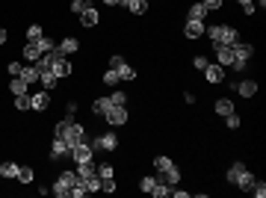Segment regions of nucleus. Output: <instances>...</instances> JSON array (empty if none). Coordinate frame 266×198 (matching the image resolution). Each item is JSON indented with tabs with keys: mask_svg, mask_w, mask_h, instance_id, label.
Returning a JSON list of instances; mask_svg holds the SVG:
<instances>
[{
	"mask_svg": "<svg viewBox=\"0 0 266 198\" xmlns=\"http://www.w3.org/2000/svg\"><path fill=\"white\" fill-rule=\"evenodd\" d=\"M51 192H53L56 198H68V195H71V186H68L65 180H59V178H56V180L51 183Z\"/></svg>",
	"mask_w": 266,
	"mask_h": 198,
	"instance_id": "obj_26",
	"label": "nucleus"
},
{
	"mask_svg": "<svg viewBox=\"0 0 266 198\" xmlns=\"http://www.w3.org/2000/svg\"><path fill=\"white\" fill-rule=\"evenodd\" d=\"M56 51H59L62 56H71V54L80 51V42H77L74 36H65V38H59V42H56Z\"/></svg>",
	"mask_w": 266,
	"mask_h": 198,
	"instance_id": "obj_9",
	"label": "nucleus"
},
{
	"mask_svg": "<svg viewBox=\"0 0 266 198\" xmlns=\"http://www.w3.org/2000/svg\"><path fill=\"white\" fill-rule=\"evenodd\" d=\"M237 3L243 6V12H246V15H254V9H257V6H254V0H237Z\"/></svg>",
	"mask_w": 266,
	"mask_h": 198,
	"instance_id": "obj_48",
	"label": "nucleus"
},
{
	"mask_svg": "<svg viewBox=\"0 0 266 198\" xmlns=\"http://www.w3.org/2000/svg\"><path fill=\"white\" fill-rule=\"evenodd\" d=\"M83 195H86V183H83V180H77V183L71 186V198H83Z\"/></svg>",
	"mask_w": 266,
	"mask_h": 198,
	"instance_id": "obj_41",
	"label": "nucleus"
},
{
	"mask_svg": "<svg viewBox=\"0 0 266 198\" xmlns=\"http://www.w3.org/2000/svg\"><path fill=\"white\" fill-rule=\"evenodd\" d=\"M86 6H89V0H71V12H74V15H80Z\"/></svg>",
	"mask_w": 266,
	"mask_h": 198,
	"instance_id": "obj_46",
	"label": "nucleus"
},
{
	"mask_svg": "<svg viewBox=\"0 0 266 198\" xmlns=\"http://www.w3.org/2000/svg\"><path fill=\"white\" fill-rule=\"evenodd\" d=\"M35 45H39V51H42V54H48V51H53V48H56V42H53V38H51L48 33H45V36H42Z\"/></svg>",
	"mask_w": 266,
	"mask_h": 198,
	"instance_id": "obj_34",
	"label": "nucleus"
},
{
	"mask_svg": "<svg viewBox=\"0 0 266 198\" xmlns=\"http://www.w3.org/2000/svg\"><path fill=\"white\" fill-rule=\"evenodd\" d=\"M251 195H254V198H263V195H266V183H263V180H254Z\"/></svg>",
	"mask_w": 266,
	"mask_h": 198,
	"instance_id": "obj_45",
	"label": "nucleus"
},
{
	"mask_svg": "<svg viewBox=\"0 0 266 198\" xmlns=\"http://www.w3.org/2000/svg\"><path fill=\"white\" fill-rule=\"evenodd\" d=\"M51 71H53L56 77H71V71H74V68H71V59L59 54V56H56V62L51 65Z\"/></svg>",
	"mask_w": 266,
	"mask_h": 198,
	"instance_id": "obj_14",
	"label": "nucleus"
},
{
	"mask_svg": "<svg viewBox=\"0 0 266 198\" xmlns=\"http://www.w3.org/2000/svg\"><path fill=\"white\" fill-rule=\"evenodd\" d=\"M33 180H35L33 166H21V169H18V183H33Z\"/></svg>",
	"mask_w": 266,
	"mask_h": 198,
	"instance_id": "obj_30",
	"label": "nucleus"
},
{
	"mask_svg": "<svg viewBox=\"0 0 266 198\" xmlns=\"http://www.w3.org/2000/svg\"><path fill=\"white\" fill-rule=\"evenodd\" d=\"M74 112H77V101H68V104H65V115L71 118Z\"/></svg>",
	"mask_w": 266,
	"mask_h": 198,
	"instance_id": "obj_50",
	"label": "nucleus"
},
{
	"mask_svg": "<svg viewBox=\"0 0 266 198\" xmlns=\"http://www.w3.org/2000/svg\"><path fill=\"white\" fill-rule=\"evenodd\" d=\"M18 169L21 166L12 163V160L9 163H0V178H3V180H18Z\"/></svg>",
	"mask_w": 266,
	"mask_h": 198,
	"instance_id": "obj_21",
	"label": "nucleus"
},
{
	"mask_svg": "<svg viewBox=\"0 0 266 198\" xmlns=\"http://www.w3.org/2000/svg\"><path fill=\"white\" fill-rule=\"evenodd\" d=\"M21 51H24V56H27L30 62H35V59L42 56V51H39V45H35V42H24V48H21Z\"/></svg>",
	"mask_w": 266,
	"mask_h": 198,
	"instance_id": "obj_27",
	"label": "nucleus"
},
{
	"mask_svg": "<svg viewBox=\"0 0 266 198\" xmlns=\"http://www.w3.org/2000/svg\"><path fill=\"white\" fill-rule=\"evenodd\" d=\"M234 92H240L243 98H254L257 95V80H240V83H234Z\"/></svg>",
	"mask_w": 266,
	"mask_h": 198,
	"instance_id": "obj_16",
	"label": "nucleus"
},
{
	"mask_svg": "<svg viewBox=\"0 0 266 198\" xmlns=\"http://www.w3.org/2000/svg\"><path fill=\"white\" fill-rule=\"evenodd\" d=\"M116 71H119V77H122V80H127V83H130V80H136V68H130L127 62H122Z\"/></svg>",
	"mask_w": 266,
	"mask_h": 198,
	"instance_id": "obj_31",
	"label": "nucleus"
},
{
	"mask_svg": "<svg viewBox=\"0 0 266 198\" xmlns=\"http://www.w3.org/2000/svg\"><path fill=\"white\" fill-rule=\"evenodd\" d=\"M148 195H154V198H169V195H172V186H169V183H160V180H157V186L151 189Z\"/></svg>",
	"mask_w": 266,
	"mask_h": 198,
	"instance_id": "obj_32",
	"label": "nucleus"
},
{
	"mask_svg": "<svg viewBox=\"0 0 266 198\" xmlns=\"http://www.w3.org/2000/svg\"><path fill=\"white\" fill-rule=\"evenodd\" d=\"M39 68H35V62H30V65H24V71H21V80H27V83H39Z\"/></svg>",
	"mask_w": 266,
	"mask_h": 198,
	"instance_id": "obj_23",
	"label": "nucleus"
},
{
	"mask_svg": "<svg viewBox=\"0 0 266 198\" xmlns=\"http://www.w3.org/2000/svg\"><path fill=\"white\" fill-rule=\"evenodd\" d=\"M109 101L116 104V107H127V92H119V89H112V92H109Z\"/></svg>",
	"mask_w": 266,
	"mask_h": 198,
	"instance_id": "obj_35",
	"label": "nucleus"
},
{
	"mask_svg": "<svg viewBox=\"0 0 266 198\" xmlns=\"http://www.w3.org/2000/svg\"><path fill=\"white\" fill-rule=\"evenodd\" d=\"M222 3H225V0H222Z\"/></svg>",
	"mask_w": 266,
	"mask_h": 198,
	"instance_id": "obj_55",
	"label": "nucleus"
},
{
	"mask_svg": "<svg viewBox=\"0 0 266 198\" xmlns=\"http://www.w3.org/2000/svg\"><path fill=\"white\" fill-rule=\"evenodd\" d=\"M42 36H45V27L42 24H30L27 27V42H39Z\"/></svg>",
	"mask_w": 266,
	"mask_h": 198,
	"instance_id": "obj_29",
	"label": "nucleus"
},
{
	"mask_svg": "<svg viewBox=\"0 0 266 198\" xmlns=\"http://www.w3.org/2000/svg\"><path fill=\"white\" fill-rule=\"evenodd\" d=\"M157 180H160V183H169V186H177V183H180V169H177V166L172 163L169 169L157 172Z\"/></svg>",
	"mask_w": 266,
	"mask_h": 198,
	"instance_id": "obj_8",
	"label": "nucleus"
},
{
	"mask_svg": "<svg viewBox=\"0 0 266 198\" xmlns=\"http://www.w3.org/2000/svg\"><path fill=\"white\" fill-rule=\"evenodd\" d=\"M119 186H116V180L112 178H101V192H116Z\"/></svg>",
	"mask_w": 266,
	"mask_h": 198,
	"instance_id": "obj_43",
	"label": "nucleus"
},
{
	"mask_svg": "<svg viewBox=\"0 0 266 198\" xmlns=\"http://www.w3.org/2000/svg\"><path fill=\"white\" fill-rule=\"evenodd\" d=\"M186 18H189V21H207V6L201 3V0H198V3H189Z\"/></svg>",
	"mask_w": 266,
	"mask_h": 198,
	"instance_id": "obj_18",
	"label": "nucleus"
},
{
	"mask_svg": "<svg viewBox=\"0 0 266 198\" xmlns=\"http://www.w3.org/2000/svg\"><path fill=\"white\" fill-rule=\"evenodd\" d=\"M154 186H157V178H151V175H142V178H139V189H142V192H151Z\"/></svg>",
	"mask_w": 266,
	"mask_h": 198,
	"instance_id": "obj_37",
	"label": "nucleus"
},
{
	"mask_svg": "<svg viewBox=\"0 0 266 198\" xmlns=\"http://www.w3.org/2000/svg\"><path fill=\"white\" fill-rule=\"evenodd\" d=\"M213 48H216V62H219L222 68H231V62H234L231 45H213Z\"/></svg>",
	"mask_w": 266,
	"mask_h": 198,
	"instance_id": "obj_11",
	"label": "nucleus"
},
{
	"mask_svg": "<svg viewBox=\"0 0 266 198\" xmlns=\"http://www.w3.org/2000/svg\"><path fill=\"white\" fill-rule=\"evenodd\" d=\"M51 160L53 163H62V160H71V148H68V142L62 139V136H53L51 139Z\"/></svg>",
	"mask_w": 266,
	"mask_h": 198,
	"instance_id": "obj_5",
	"label": "nucleus"
},
{
	"mask_svg": "<svg viewBox=\"0 0 266 198\" xmlns=\"http://www.w3.org/2000/svg\"><path fill=\"white\" fill-rule=\"evenodd\" d=\"M9 92H12V95H27V92H30V83L21 80V77H12V80H9Z\"/></svg>",
	"mask_w": 266,
	"mask_h": 198,
	"instance_id": "obj_24",
	"label": "nucleus"
},
{
	"mask_svg": "<svg viewBox=\"0 0 266 198\" xmlns=\"http://www.w3.org/2000/svg\"><path fill=\"white\" fill-rule=\"evenodd\" d=\"M122 62H124V56H119V54H116V56H109V68H119Z\"/></svg>",
	"mask_w": 266,
	"mask_h": 198,
	"instance_id": "obj_52",
	"label": "nucleus"
},
{
	"mask_svg": "<svg viewBox=\"0 0 266 198\" xmlns=\"http://www.w3.org/2000/svg\"><path fill=\"white\" fill-rule=\"evenodd\" d=\"M201 3L207 6V12H216V9H222V0H201Z\"/></svg>",
	"mask_w": 266,
	"mask_h": 198,
	"instance_id": "obj_49",
	"label": "nucleus"
},
{
	"mask_svg": "<svg viewBox=\"0 0 266 198\" xmlns=\"http://www.w3.org/2000/svg\"><path fill=\"white\" fill-rule=\"evenodd\" d=\"M6 42H9V30H6V27H0V48H3Z\"/></svg>",
	"mask_w": 266,
	"mask_h": 198,
	"instance_id": "obj_51",
	"label": "nucleus"
},
{
	"mask_svg": "<svg viewBox=\"0 0 266 198\" xmlns=\"http://www.w3.org/2000/svg\"><path fill=\"white\" fill-rule=\"evenodd\" d=\"M89 160H95V151H92V145H89V136H86L83 142L71 145V163L77 166V163H89Z\"/></svg>",
	"mask_w": 266,
	"mask_h": 198,
	"instance_id": "obj_3",
	"label": "nucleus"
},
{
	"mask_svg": "<svg viewBox=\"0 0 266 198\" xmlns=\"http://www.w3.org/2000/svg\"><path fill=\"white\" fill-rule=\"evenodd\" d=\"M213 109H216V115H222V118H225V115H231V112H237L231 98H219V101L213 104Z\"/></svg>",
	"mask_w": 266,
	"mask_h": 198,
	"instance_id": "obj_20",
	"label": "nucleus"
},
{
	"mask_svg": "<svg viewBox=\"0 0 266 198\" xmlns=\"http://www.w3.org/2000/svg\"><path fill=\"white\" fill-rule=\"evenodd\" d=\"M254 180H257V178H254L251 172H246V175H243V178H240V180H237L234 186H237V189H243V192H251V186H254Z\"/></svg>",
	"mask_w": 266,
	"mask_h": 198,
	"instance_id": "obj_28",
	"label": "nucleus"
},
{
	"mask_svg": "<svg viewBox=\"0 0 266 198\" xmlns=\"http://www.w3.org/2000/svg\"><path fill=\"white\" fill-rule=\"evenodd\" d=\"M53 136H62L68 142V148H71V145H77V142L86 139V127L77 125V122H71V118H62V122H56V127H53Z\"/></svg>",
	"mask_w": 266,
	"mask_h": 198,
	"instance_id": "obj_2",
	"label": "nucleus"
},
{
	"mask_svg": "<svg viewBox=\"0 0 266 198\" xmlns=\"http://www.w3.org/2000/svg\"><path fill=\"white\" fill-rule=\"evenodd\" d=\"M127 9H130L133 15H145V12H148V0H130Z\"/></svg>",
	"mask_w": 266,
	"mask_h": 198,
	"instance_id": "obj_33",
	"label": "nucleus"
},
{
	"mask_svg": "<svg viewBox=\"0 0 266 198\" xmlns=\"http://www.w3.org/2000/svg\"><path fill=\"white\" fill-rule=\"evenodd\" d=\"M109 107H112L109 95H101V98H95V101H92V112H95V115H104Z\"/></svg>",
	"mask_w": 266,
	"mask_h": 198,
	"instance_id": "obj_22",
	"label": "nucleus"
},
{
	"mask_svg": "<svg viewBox=\"0 0 266 198\" xmlns=\"http://www.w3.org/2000/svg\"><path fill=\"white\" fill-rule=\"evenodd\" d=\"M51 107V95L42 89V92H35V95H30V109H35V112H45Z\"/></svg>",
	"mask_w": 266,
	"mask_h": 198,
	"instance_id": "obj_12",
	"label": "nucleus"
},
{
	"mask_svg": "<svg viewBox=\"0 0 266 198\" xmlns=\"http://www.w3.org/2000/svg\"><path fill=\"white\" fill-rule=\"evenodd\" d=\"M169 166H172V157H166V154H157V157H154V169H157V172H163V169H169Z\"/></svg>",
	"mask_w": 266,
	"mask_h": 198,
	"instance_id": "obj_38",
	"label": "nucleus"
},
{
	"mask_svg": "<svg viewBox=\"0 0 266 198\" xmlns=\"http://www.w3.org/2000/svg\"><path fill=\"white\" fill-rule=\"evenodd\" d=\"M39 83H42V89H45V92H53V89H56V83H59V77L48 68V71H42V74H39Z\"/></svg>",
	"mask_w": 266,
	"mask_h": 198,
	"instance_id": "obj_19",
	"label": "nucleus"
},
{
	"mask_svg": "<svg viewBox=\"0 0 266 198\" xmlns=\"http://www.w3.org/2000/svg\"><path fill=\"white\" fill-rule=\"evenodd\" d=\"M83 183H86V192H101V178H98V175H92V178H86Z\"/></svg>",
	"mask_w": 266,
	"mask_h": 198,
	"instance_id": "obj_39",
	"label": "nucleus"
},
{
	"mask_svg": "<svg viewBox=\"0 0 266 198\" xmlns=\"http://www.w3.org/2000/svg\"><path fill=\"white\" fill-rule=\"evenodd\" d=\"M15 109H21V112L30 109V92L27 95H15Z\"/></svg>",
	"mask_w": 266,
	"mask_h": 198,
	"instance_id": "obj_40",
	"label": "nucleus"
},
{
	"mask_svg": "<svg viewBox=\"0 0 266 198\" xmlns=\"http://www.w3.org/2000/svg\"><path fill=\"white\" fill-rule=\"evenodd\" d=\"M207 65H210V59H207V56H204V54H198V56H195V59H193V68H198V71H204V68H207Z\"/></svg>",
	"mask_w": 266,
	"mask_h": 198,
	"instance_id": "obj_44",
	"label": "nucleus"
},
{
	"mask_svg": "<svg viewBox=\"0 0 266 198\" xmlns=\"http://www.w3.org/2000/svg\"><path fill=\"white\" fill-rule=\"evenodd\" d=\"M204 36L213 45H237L240 42V33L231 24H204Z\"/></svg>",
	"mask_w": 266,
	"mask_h": 198,
	"instance_id": "obj_1",
	"label": "nucleus"
},
{
	"mask_svg": "<svg viewBox=\"0 0 266 198\" xmlns=\"http://www.w3.org/2000/svg\"><path fill=\"white\" fill-rule=\"evenodd\" d=\"M119 80H122V77H119V71H116V68L104 71V77H101V83H104L106 89H116V86H119Z\"/></svg>",
	"mask_w": 266,
	"mask_h": 198,
	"instance_id": "obj_25",
	"label": "nucleus"
},
{
	"mask_svg": "<svg viewBox=\"0 0 266 198\" xmlns=\"http://www.w3.org/2000/svg\"><path fill=\"white\" fill-rule=\"evenodd\" d=\"M183 36L189 38V42L201 38V36H204V21H189V18H186V24H183Z\"/></svg>",
	"mask_w": 266,
	"mask_h": 198,
	"instance_id": "obj_10",
	"label": "nucleus"
},
{
	"mask_svg": "<svg viewBox=\"0 0 266 198\" xmlns=\"http://www.w3.org/2000/svg\"><path fill=\"white\" fill-rule=\"evenodd\" d=\"M127 118H130L127 107H116V104H112V107L104 112V122H106L109 127H122V125H127Z\"/></svg>",
	"mask_w": 266,
	"mask_h": 198,
	"instance_id": "obj_4",
	"label": "nucleus"
},
{
	"mask_svg": "<svg viewBox=\"0 0 266 198\" xmlns=\"http://www.w3.org/2000/svg\"><path fill=\"white\" fill-rule=\"evenodd\" d=\"M98 178H116V166L112 163H98Z\"/></svg>",
	"mask_w": 266,
	"mask_h": 198,
	"instance_id": "obj_36",
	"label": "nucleus"
},
{
	"mask_svg": "<svg viewBox=\"0 0 266 198\" xmlns=\"http://www.w3.org/2000/svg\"><path fill=\"white\" fill-rule=\"evenodd\" d=\"M246 172H248V166H246V163H231V169H228V175H225V180H228V183H231V186H234V183H237V180H240V178H243Z\"/></svg>",
	"mask_w": 266,
	"mask_h": 198,
	"instance_id": "obj_17",
	"label": "nucleus"
},
{
	"mask_svg": "<svg viewBox=\"0 0 266 198\" xmlns=\"http://www.w3.org/2000/svg\"><path fill=\"white\" fill-rule=\"evenodd\" d=\"M225 125H228V130H237V127H240V115H237V112L225 115Z\"/></svg>",
	"mask_w": 266,
	"mask_h": 198,
	"instance_id": "obj_42",
	"label": "nucleus"
},
{
	"mask_svg": "<svg viewBox=\"0 0 266 198\" xmlns=\"http://www.w3.org/2000/svg\"><path fill=\"white\" fill-rule=\"evenodd\" d=\"M231 51H234V59H243V62H248L254 56V45H248V42H237V45H231Z\"/></svg>",
	"mask_w": 266,
	"mask_h": 198,
	"instance_id": "obj_13",
	"label": "nucleus"
},
{
	"mask_svg": "<svg viewBox=\"0 0 266 198\" xmlns=\"http://www.w3.org/2000/svg\"><path fill=\"white\" fill-rule=\"evenodd\" d=\"M98 24H101V12H98V9H95L92 3H89V6H86V9L80 12V27L92 30V27H98Z\"/></svg>",
	"mask_w": 266,
	"mask_h": 198,
	"instance_id": "obj_7",
	"label": "nucleus"
},
{
	"mask_svg": "<svg viewBox=\"0 0 266 198\" xmlns=\"http://www.w3.org/2000/svg\"><path fill=\"white\" fill-rule=\"evenodd\" d=\"M104 3H106V6H119V0H104Z\"/></svg>",
	"mask_w": 266,
	"mask_h": 198,
	"instance_id": "obj_54",
	"label": "nucleus"
},
{
	"mask_svg": "<svg viewBox=\"0 0 266 198\" xmlns=\"http://www.w3.org/2000/svg\"><path fill=\"white\" fill-rule=\"evenodd\" d=\"M172 195H175V198H189V192H186V189H172Z\"/></svg>",
	"mask_w": 266,
	"mask_h": 198,
	"instance_id": "obj_53",
	"label": "nucleus"
},
{
	"mask_svg": "<svg viewBox=\"0 0 266 198\" xmlns=\"http://www.w3.org/2000/svg\"><path fill=\"white\" fill-rule=\"evenodd\" d=\"M204 77H207V83H222V80H225V68H222L219 62H210V65L204 68Z\"/></svg>",
	"mask_w": 266,
	"mask_h": 198,
	"instance_id": "obj_15",
	"label": "nucleus"
},
{
	"mask_svg": "<svg viewBox=\"0 0 266 198\" xmlns=\"http://www.w3.org/2000/svg\"><path fill=\"white\" fill-rule=\"evenodd\" d=\"M6 71H9V74H12V77H21V71H24V65H21V62H18V59H12V62H9V68H6Z\"/></svg>",
	"mask_w": 266,
	"mask_h": 198,
	"instance_id": "obj_47",
	"label": "nucleus"
},
{
	"mask_svg": "<svg viewBox=\"0 0 266 198\" xmlns=\"http://www.w3.org/2000/svg\"><path fill=\"white\" fill-rule=\"evenodd\" d=\"M89 145H92V151H119V136L109 130V133H101V136L89 139Z\"/></svg>",
	"mask_w": 266,
	"mask_h": 198,
	"instance_id": "obj_6",
	"label": "nucleus"
}]
</instances>
